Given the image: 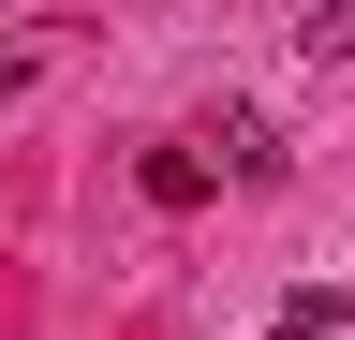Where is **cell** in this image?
Instances as JSON below:
<instances>
[{
	"instance_id": "3",
	"label": "cell",
	"mask_w": 355,
	"mask_h": 340,
	"mask_svg": "<svg viewBox=\"0 0 355 340\" xmlns=\"http://www.w3.org/2000/svg\"><path fill=\"white\" fill-rule=\"evenodd\" d=\"M266 340H340V296H326V281H311V296H296V311H282V325H266Z\"/></svg>"
},
{
	"instance_id": "1",
	"label": "cell",
	"mask_w": 355,
	"mask_h": 340,
	"mask_svg": "<svg viewBox=\"0 0 355 340\" xmlns=\"http://www.w3.org/2000/svg\"><path fill=\"white\" fill-rule=\"evenodd\" d=\"M296 45H311V60L340 74V60H355V0H311V15H296Z\"/></svg>"
},
{
	"instance_id": "4",
	"label": "cell",
	"mask_w": 355,
	"mask_h": 340,
	"mask_svg": "<svg viewBox=\"0 0 355 340\" xmlns=\"http://www.w3.org/2000/svg\"><path fill=\"white\" fill-rule=\"evenodd\" d=\"M0 104H15V60H0Z\"/></svg>"
},
{
	"instance_id": "5",
	"label": "cell",
	"mask_w": 355,
	"mask_h": 340,
	"mask_svg": "<svg viewBox=\"0 0 355 340\" xmlns=\"http://www.w3.org/2000/svg\"><path fill=\"white\" fill-rule=\"evenodd\" d=\"M340 340H355V325H340Z\"/></svg>"
},
{
	"instance_id": "2",
	"label": "cell",
	"mask_w": 355,
	"mask_h": 340,
	"mask_svg": "<svg viewBox=\"0 0 355 340\" xmlns=\"http://www.w3.org/2000/svg\"><path fill=\"white\" fill-rule=\"evenodd\" d=\"M148 207H207V163L193 148H148Z\"/></svg>"
}]
</instances>
